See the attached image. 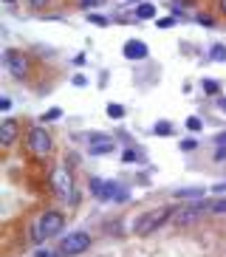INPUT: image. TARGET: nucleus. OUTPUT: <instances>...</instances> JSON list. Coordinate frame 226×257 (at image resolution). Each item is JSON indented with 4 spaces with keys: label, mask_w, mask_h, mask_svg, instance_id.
I'll return each mask as SVG.
<instances>
[{
    "label": "nucleus",
    "mask_w": 226,
    "mask_h": 257,
    "mask_svg": "<svg viewBox=\"0 0 226 257\" xmlns=\"http://www.w3.org/2000/svg\"><path fill=\"white\" fill-rule=\"evenodd\" d=\"M48 3H51V0H29V6H31L34 11H43L45 6H48Z\"/></svg>",
    "instance_id": "nucleus-24"
},
{
    "label": "nucleus",
    "mask_w": 226,
    "mask_h": 257,
    "mask_svg": "<svg viewBox=\"0 0 226 257\" xmlns=\"http://www.w3.org/2000/svg\"><path fill=\"white\" fill-rule=\"evenodd\" d=\"M122 54H125V59H147L150 48L141 43V40H128L125 48H122Z\"/></svg>",
    "instance_id": "nucleus-10"
},
{
    "label": "nucleus",
    "mask_w": 226,
    "mask_h": 257,
    "mask_svg": "<svg viewBox=\"0 0 226 257\" xmlns=\"http://www.w3.org/2000/svg\"><path fill=\"white\" fill-rule=\"evenodd\" d=\"M195 147H198L195 138H184V141H181V150H184V153H192Z\"/></svg>",
    "instance_id": "nucleus-23"
},
{
    "label": "nucleus",
    "mask_w": 226,
    "mask_h": 257,
    "mask_svg": "<svg viewBox=\"0 0 226 257\" xmlns=\"http://www.w3.org/2000/svg\"><path fill=\"white\" fill-rule=\"evenodd\" d=\"M184 125H187L189 133H201V130H204V122H201V116H189Z\"/></svg>",
    "instance_id": "nucleus-17"
},
{
    "label": "nucleus",
    "mask_w": 226,
    "mask_h": 257,
    "mask_svg": "<svg viewBox=\"0 0 226 257\" xmlns=\"http://www.w3.org/2000/svg\"><path fill=\"white\" fill-rule=\"evenodd\" d=\"M26 147H29L31 156H37V158H45L51 156V150H54V138H51V133L45 128H31L29 130V136H26Z\"/></svg>",
    "instance_id": "nucleus-3"
},
{
    "label": "nucleus",
    "mask_w": 226,
    "mask_h": 257,
    "mask_svg": "<svg viewBox=\"0 0 226 257\" xmlns=\"http://www.w3.org/2000/svg\"><path fill=\"white\" fill-rule=\"evenodd\" d=\"M209 215H226V198H218V201H212Z\"/></svg>",
    "instance_id": "nucleus-18"
},
{
    "label": "nucleus",
    "mask_w": 226,
    "mask_h": 257,
    "mask_svg": "<svg viewBox=\"0 0 226 257\" xmlns=\"http://www.w3.org/2000/svg\"><path fill=\"white\" fill-rule=\"evenodd\" d=\"M198 23H201V26H215V20H212V17H204V14L198 17Z\"/></svg>",
    "instance_id": "nucleus-32"
},
{
    "label": "nucleus",
    "mask_w": 226,
    "mask_h": 257,
    "mask_svg": "<svg viewBox=\"0 0 226 257\" xmlns=\"http://www.w3.org/2000/svg\"><path fill=\"white\" fill-rule=\"evenodd\" d=\"M215 144H218V147H226V130L215 136Z\"/></svg>",
    "instance_id": "nucleus-30"
},
{
    "label": "nucleus",
    "mask_w": 226,
    "mask_h": 257,
    "mask_svg": "<svg viewBox=\"0 0 226 257\" xmlns=\"http://www.w3.org/2000/svg\"><path fill=\"white\" fill-rule=\"evenodd\" d=\"M218 9H221V11L226 14V0H218Z\"/></svg>",
    "instance_id": "nucleus-37"
},
{
    "label": "nucleus",
    "mask_w": 226,
    "mask_h": 257,
    "mask_svg": "<svg viewBox=\"0 0 226 257\" xmlns=\"http://www.w3.org/2000/svg\"><path fill=\"white\" fill-rule=\"evenodd\" d=\"M173 215H176L173 207H158V209H150V212H141V215L136 217V223H133V235H138V237L153 235V232L164 226Z\"/></svg>",
    "instance_id": "nucleus-1"
},
{
    "label": "nucleus",
    "mask_w": 226,
    "mask_h": 257,
    "mask_svg": "<svg viewBox=\"0 0 226 257\" xmlns=\"http://www.w3.org/2000/svg\"><path fill=\"white\" fill-rule=\"evenodd\" d=\"M224 158H226V147H218L215 150V161H224Z\"/></svg>",
    "instance_id": "nucleus-33"
},
{
    "label": "nucleus",
    "mask_w": 226,
    "mask_h": 257,
    "mask_svg": "<svg viewBox=\"0 0 226 257\" xmlns=\"http://www.w3.org/2000/svg\"><path fill=\"white\" fill-rule=\"evenodd\" d=\"M37 229H40V235H43V240L62 235V229H65V215H62L59 209H45V212L37 217Z\"/></svg>",
    "instance_id": "nucleus-5"
},
{
    "label": "nucleus",
    "mask_w": 226,
    "mask_h": 257,
    "mask_svg": "<svg viewBox=\"0 0 226 257\" xmlns=\"http://www.w3.org/2000/svg\"><path fill=\"white\" fill-rule=\"evenodd\" d=\"M176 23V17H164V20H158V29H170Z\"/></svg>",
    "instance_id": "nucleus-29"
},
{
    "label": "nucleus",
    "mask_w": 226,
    "mask_h": 257,
    "mask_svg": "<svg viewBox=\"0 0 226 257\" xmlns=\"http://www.w3.org/2000/svg\"><path fill=\"white\" fill-rule=\"evenodd\" d=\"M71 82H74V85H77V88H85V85H88V79L82 77V74H77V77L71 79Z\"/></svg>",
    "instance_id": "nucleus-28"
},
{
    "label": "nucleus",
    "mask_w": 226,
    "mask_h": 257,
    "mask_svg": "<svg viewBox=\"0 0 226 257\" xmlns=\"http://www.w3.org/2000/svg\"><path fill=\"white\" fill-rule=\"evenodd\" d=\"M209 59H212V62H226V45L224 43H215V45L209 48Z\"/></svg>",
    "instance_id": "nucleus-14"
},
{
    "label": "nucleus",
    "mask_w": 226,
    "mask_h": 257,
    "mask_svg": "<svg viewBox=\"0 0 226 257\" xmlns=\"http://www.w3.org/2000/svg\"><path fill=\"white\" fill-rule=\"evenodd\" d=\"M105 0H79V6L82 9H96V6H102Z\"/></svg>",
    "instance_id": "nucleus-25"
},
{
    "label": "nucleus",
    "mask_w": 226,
    "mask_h": 257,
    "mask_svg": "<svg viewBox=\"0 0 226 257\" xmlns=\"http://www.w3.org/2000/svg\"><path fill=\"white\" fill-rule=\"evenodd\" d=\"M74 65H85V54H77V57H74Z\"/></svg>",
    "instance_id": "nucleus-36"
},
{
    "label": "nucleus",
    "mask_w": 226,
    "mask_h": 257,
    "mask_svg": "<svg viewBox=\"0 0 226 257\" xmlns=\"http://www.w3.org/2000/svg\"><path fill=\"white\" fill-rule=\"evenodd\" d=\"M218 110H224L226 113V96H218Z\"/></svg>",
    "instance_id": "nucleus-35"
},
{
    "label": "nucleus",
    "mask_w": 226,
    "mask_h": 257,
    "mask_svg": "<svg viewBox=\"0 0 226 257\" xmlns=\"http://www.w3.org/2000/svg\"><path fill=\"white\" fill-rule=\"evenodd\" d=\"M153 136H173V125L170 122H156L153 125Z\"/></svg>",
    "instance_id": "nucleus-15"
},
{
    "label": "nucleus",
    "mask_w": 226,
    "mask_h": 257,
    "mask_svg": "<svg viewBox=\"0 0 226 257\" xmlns=\"http://www.w3.org/2000/svg\"><path fill=\"white\" fill-rule=\"evenodd\" d=\"M88 20H90V23H96V26H108V23H110V20L102 17V14H88Z\"/></svg>",
    "instance_id": "nucleus-26"
},
{
    "label": "nucleus",
    "mask_w": 226,
    "mask_h": 257,
    "mask_svg": "<svg viewBox=\"0 0 226 257\" xmlns=\"http://www.w3.org/2000/svg\"><path fill=\"white\" fill-rule=\"evenodd\" d=\"M212 192H226V181H221V184H215V187H212Z\"/></svg>",
    "instance_id": "nucleus-34"
},
{
    "label": "nucleus",
    "mask_w": 226,
    "mask_h": 257,
    "mask_svg": "<svg viewBox=\"0 0 226 257\" xmlns=\"http://www.w3.org/2000/svg\"><path fill=\"white\" fill-rule=\"evenodd\" d=\"M108 116L110 119H125V108L116 105V102H110V105H108Z\"/></svg>",
    "instance_id": "nucleus-19"
},
{
    "label": "nucleus",
    "mask_w": 226,
    "mask_h": 257,
    "mask_svg": "<svg viewBox=\"0 0 226 257\" xmlns=\"http://www.w3.org/2000/svg\"><path fill=\"white\" fill-rule=\"evenodd\" d=\"M3 3H14V0H3Z\"/></svg>",
    "instance_id": "nucleus-38"
},
{
    "label": "nucleus",
    "mask_w": 226,
    "mask_h": 257,
    "mask_svg": "<svg viewBox=\"0 0 226 257\" xmlns=\"http://www.w3.org/2000/svg\"><path fill=\"white\" fill-rule=\"evenodd\" d=\"M90 195L99 201H128V189L119 181H102V178H90Z\"/></svg>",
    "instance_id": "nucleus-4"
},
{
    "label": "nucleus",
    "mask_w": 226,
    "mask_h": 257,
    "mask_svg": "<svg viewBox=\"0 0 226 257\" xmlns=\"http://www.w3.org/2000/svg\"><path fill=\"white\" fill-rule=\"evenodd\" d=\"M51 189H54V195L59 198V201H68V204H77L79 195L77 189H74V175H71L68 167H54L51 170Z\"/></svg>",
    "instance_id": "nucleus-2"
},
{
    "label": "nucleus",
    "mask_w": 226,
    "mask_h": 257,
    "mask_svg": "<svg viewBox=\"0 0 226 257\" xmlns=\"http://www.w3.org/2000/svg\"><path fill=\"white\" fill-rule=\"evenodd\" d=\"M138 158H141V153H138V150H125V153H122V161H125V164H133V161H138Z\"/></svg>",
    "instance_id": "nucleus-20"
},
{
    "label": "nucleus",
    "mask_w": 226,
    "mask_h": 257,
    "mask_svg": "<svg viewBox=\"0 0 226 257\" xmlns=\"http://www.w3.org/2000/svg\"><path fill=\"white\" fill-rule=\"evenodd\" d=\"M57 119H62V110L59 108H51L45 116H43V122H57Z\"/></svg>",
    "instance_id": "nucleus-21"
},
{
    "label": "nucleus",
    "mask_w": 226,
    "mask_h": 257,
    "mask_svg": "<svg viewBox=\"0 0 226 257\" xmlns=\"http://www.w3.org/2000/svg\"><path fill=\"white\" fill-rule=\"evenodd\" d=\"M105 138H110V136H105V133H88V144H96V141H105Z\"/></svg>",
    "instance_id": "nucleus-27"
},
{
    "label": "nucleus",
    "mask_w": 226,
    "mask_h": 257,
    "mask_svg": "<svg viewBox=\"0 0 226 257\" xmlns=\"http://www.w3.org/2000/svg\"><path fill=\"white\" fill-rule=\"evenodd\" d=\"M90 249V235L88 232H68V235H62V240H59V252L65 257H77L82 255V252H88Z\"/></svg>",
    "instance_id": "nucleus-7"
},
{
    "label": "nucleus",
    "mask_w": 226,
    "mask_h": 257,
    "mask_svg": "<svg viewBox=\"0 0 226 257\" xmlns=\"http://www.w3.org/2000/svg\"><path fill=\"white\" fill-rule=\"evenodd\" d=\"M17 133H20V125L14 119H3V122H0V144H3V147H11V144L17 141Z\"/></svg>",
    "instance_id": "nucleus-9"
},
{
    "label": "nucleus",
    "mask_w": 226,
    "mask_h": 257,
    "mask_svg": "<svg viewBox=\"0 0 226 257\" xmlns=\"http://www.w3.org/2000/svg\"><path fill=\"white\" fill-rule=\"evenodd\" d=\"M3 65L9 71L14 79H26L31 71V59L29 54H23V51H14V48H6L3 51Z\"/></svg>",
    "instance_id": "nucleus-6"
},
{
    "label": "nucleus",
    "mask_w": 226,
    "mask_h": 257,
    "mask_svg": "<svg viewBox=\"0 0 226 257\" xmlns=\"http://www.w3.org/2000/svg\"><path fill=\"white\" fill-rule=\"evenodd\" d=\"M136 17L138 20H153V17H156V6H153V3H138V6H136Z\"/></svg>",
    "instance_id": "nucleus-13"
},
{
    "label": "nucleus",
    "mask_w": 226,
    "mask_h": 257,
    "mask_svg": "<svg viewBox=\"0 0 226 257\" xmlns=\"http://www.w3.org/2000/svg\"><path fill=\"white\" fill-rule=\"evenodd\" d=\"M90 156H108V153H113L116 150V141L113 138H105V141H96V144H88Z\"/></svg>",
    "instance_id": "nucleus-12"
},
{
    "label": "nucleus",
    "mask_w": 226,
    "mask_h": 257,
    "mask_svg": "<svg viewBox=\"0 0 226 257\" xmlns=\"http://www.w3.org/2000/svg\"><path fill=\"white\" fill-rule=\"evenodd\" d=\"M173 195H176L178 201H198V198L207 195V189L204 187H184V189H176Z\"/></svg>",
    "instance_id": "nucleus-11"
},
{
    "label": "nucleus",
    "mask_w": 226,
    "mask_h": 257,
    "mask_svg": "<svg viewBox=\"0 0 226 257\" xmlns=\"http://www.w3.org/2000/svg\"><path fill=\"white\" fill-rule=\"evenodd\" d=\"M34 257H65V255H62V252H51V249H37Z\"/></svg>",
    "instance_id": "nucleus-22"
},
{
    "label": "nucleus",
    "mask_w": 226,
    "mask_h": 257,
    "mask_svg": "<svg viewBox=\"0 0 226 257\" xmlns=\"http://www.w3.org/2000/svg\"><path fill=\"white\" fill-rule=\"evenodd\" d=\"M209 207H212V201H207V198L201 201V198H198V201H192L189 207L178 209L176 215H173V220H176L178 226H189V223H195L198 217H204V212H209Z\"/></svg>",
    "instance_id": "nucleus-8"
},
{
    "label": "nucleus",
    "mask_w": 226,
    "mask_h": 257,
    "mask_svg": "<svg viewBox=\"0 0 226 257\" xmlns=\"http://www.w3.org/2000/svg\"><path fill=\"white\" fill-rule=\"evenodd\" d=\"M201 85H204V93H212V96L221 93V82H218V79H204Z\"/></svg>",
    "instance_id": "nucleus-16"
},
{
    "label": "nucleus",
    "mask_w": 226,
    "mask_h": 257,
    "mask_svg": "<svg viewBox=\"0 0 226 257\" xmlns=\"http://www.w3.org/2000/svg\"><path fill=\"white\" fill-rule=\"evenodd\" d=\"M11 108V99L9 96H0V110H9Z\"/></svg>",
    "instance_id": "nucleus-31"
}]
</instances>
